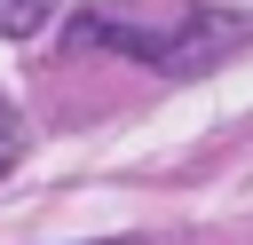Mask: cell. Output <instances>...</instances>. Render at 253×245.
Returning a JSON list of instances; mask_svg holds the SVG:
<instances>
[{
  "label": "cell",
  "mask_w": 253,
  "mask_h": 245,
  "mask_svg": "<svg viewBox=\"0 0 253 245\" xmlns=\"http://www.w3.org/2000/svg\"><path fill=\"white\" fill-rule=\"evenodd\" d=\"M79 40L111 47V55H134L150 71H166V79H198V71H213L221 55H237L253 40V16H221V8H190V0H166V8H87Z\"/></svg>",
  "instance_id": "1"
},
{
  "label": "cell",
  "mask_w": 253,
  "mask_h": 245,
  "mask_svg": "<svg viewBox=\"0 0 253 245\" xmlns=\"http://www.w3.org/2000/svg\"><path fill=\"white\" fill-rule=\"evenodd\" d=\"M16 150H24V119L8 111V95H0V174L16 166Z\"/></svg>",
  "instance_id": "3"
},
{
  "label": "cell",
  "mask_w": 253,
  "mask_h": 245,
  "mask_svg": "<svg viewBox=\"0 0 253 245\" xmlns=\"http://www.w3.org/2000/svg\"><path fill=\"white\" fill-rule=\"evenodd\" d=\"M95 245H142V237H95Z\"/></svg>",
  "instance_id": "4"
},
{
  "label": "cell",
  "mask_w": 253,
  "mask_h": 245,
  "mask_svg": "<svg viewBox=\"0 0 253 245\" xmlns=\"http://www.w3.org/2000/svg\"><path fill=\"white\" fill-rule=\"evenodd\" d=\"M55 16V0H0V40H32Z\"/></svg>",
  "instance_id": "2"
}]
</instances>
